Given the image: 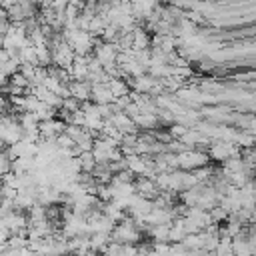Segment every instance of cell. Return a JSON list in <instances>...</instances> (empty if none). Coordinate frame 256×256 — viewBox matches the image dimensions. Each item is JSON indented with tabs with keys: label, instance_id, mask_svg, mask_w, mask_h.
<instances>
[{
	"label": "cell",
	"instance_id": "cell-11",
	"mask_svg": "<svg viewBox=\"0 0 256 256\" xmlns=\"http://www.w3.org/2000/svg\"><path fill=\"white\" fill-rule=\"evenodd\" d=\"M120 256H138V244H120Z\"/></svg>",
	"mask_w": 256,
	"mask_h": 256
},
{
	"label": "cell",
	"instance_id": "cell-3",
	"mask_svg": "<svg viewBox=\"0 0 256 256\" xmlns=\"http://www.w3.org/2000/svg\"><path fill=\"white\" fill-rule=\"evenodd\" d=\"M52 60L58 68H64V70H70V66L74 64L76 60V52L74 48L68 44V42H60L56 44V48L52 50Z\"/></svg>",
	"mask_w": 256,
	"mask_h": 256
},
{
	"label": "cell",
	"instance_id": "cell-6",
	"mask_svg": "<svg viewBox=\"0 0 256 256\" xmlns=\"http://www.w3.org/2000/svg\"><path fill=\"white\" fill-rule=\"evenodd\" d=\"M92 100L94 104L102 106V104H116V96L110 90L108 82H100V84H92Z\"/></svg>",
	"mask_w": 256,
	"mask_h": 256
},
{
	"label": "cell",
	"instance_id": "cell-9",
	"mask_svg": "<svg viewBox=\"0 0 256 256\" xmlns=\"http://www.w3.org/2000/svg\"><path fill=\"white\" fill-rule=\"evenodd\" d=\"M170 226L172 224H158V226H150L148 234L154 242H170Z\"/></svg>",
	"mask_w": 256,
	"mask_h": 256
},
{
	"label": "cell",
	"instance_id": "cell-10",
	"mask_svg": "<svg viewBox=\"0 0 256 256\" xmlns=\"http://www.w3.org/2000/svg\"><path fill=\"white\" fill-rule=\"evenodd\" d=\"M186 236H188L186 228L182 226L180 218H176V220L172 222V226H170V242H182Z\"/></svg>",
	"mask_w": 256,
	"mask_h": 256
},
{
	"label": "cell",
	"instance_id": "cell-7",
	"mask_svg": "<svg viewBox=\"0 0 256 256\" xmlns=\"http://www.w3.org/2000/svg\"><path fill=\"white\" fill-rule=\"evenodd\" d=\"M232 248H234V256H256V246L252 244L246 232L232 238Z\"/></svg>",
	"mask_w": 256,
	"mask_h": 256
},
{
	"label": "cell",
	"instance_id": "cell-2",
	"mask_svg": "<svg viewBox=\"0 0 256 256\" xmlns=\"http://www.w3.org/2000/svg\"><path fill=\"white\" fill-rule=\"evenodd\" d=\"M208 156L214 158V160L226 162V160H230V158L240 156V146L234 144V142H228V140H218V142H214V144L210 146Z\"/></svg>",
	"mask_w": 256,
	"mask_h": 256
},
{
	"label": "cell",
	"instance_id": "cell-8",
	"mask_svg": "<svg viewBox=\"0 0 256 256\" xmlns=\"http://www.w3.org/2000/svg\"><path fill=\"white\" fill-rule=\"evenodd\" d=\"M68 86H70L72 98H76L78 102H86L88 98H92V86L86 80H74Z\"/></svg>",
	"mask_w": 256,
	"mask_h": 256
},
{
	"label": "cell",
	"instance_id": "cell-5",
	"mask_svg": "<svg viewBox=\"0 0 256 256\" xmlns=\"http://www.w3.org/2000/svg\"><path fill=\"white\" fill-rule=\"evenodd\" d=\"M134 188H136V194H140L142 198H148V200H154L162 194L160 186L156 184L154 178H148V176H138V180L134 182Z\"/></svg>",
	"mask_w": 256,
	"mask_h": 256
},
{
	"label": "cell",
	"instance_id": "cell-1",
	"mask_svg": "<svg viewBox=\"0 0 256 256\" xmlns=\"http://www.w3.org/2000/svg\"><path fill=\"white\" fill-rule=\"evenodd\" d=\"M140 240V224L130 216L116 224L112 232V242L118 244H136Z\"/></svg>",
	"mask_w": 256,
	"mask_h": 256
},
{
	"label": "cell",
	"instance_id": "cell-4",
	"mask_svg": "<svg viewBox=\"0 0 256 256\" xmlns=\"http://www.w3.org/2000/svg\"><path fill=\"white\" fill-rule=\"evenodd\" d=\"M208 162V154H202V152H196V150H182L178 154V164L180 168L184 170H198V168H204Z\"/></svg>",
	"mask_w": 256,
	"mask_h": 256
}]
</instances>
